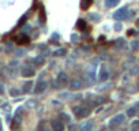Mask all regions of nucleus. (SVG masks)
<instances>
[{
    "instance_id": "nucleus-13",
    "label": "nucleus",
    "mask_w": 139,
    "mask_h": 131,
    "mask_svg": "<svg viewBox=\"0 0 139 131\" xmlns=\"http://www.w3.org/2000/svg\"><path fill=\"white\" fill-rule=\"evenodd\" d=\"M120 0H105V5L108 8H111V7H114V5H117L119 4Z\"/></svg>"
},
{
    "instance_id": "nucleus-9",
    "label": "nucleus",
    "mask_w": 139,
    "mask_h": 131,
    "mask_svg": "<svg viewBox=\"0 0 139 131\" xmlns=\"http://www.w3.org/2000/svg\"><path fill=\"white\" fill-rule=\"evenodd\" d=\"M22 75L26 76V78H30V76L34 75V70L30 68V67H25V68L22 70Z\"/></svg>"
},
{
    "instance_id": "nucleus-31",
    "label": "nucleus",
    "mask_w": 139,
    "mask_h": 131,
    "mask_svg": "<svg viewBox=\"0 0 139 131\" xmlns=\"http://www.w3.org/2000/svg\"><path fill=\"white\" fill-rule=\"evenodd\" d=\"M59 37H60V35H59L57 33H55V34L52 35V41H53V40H59Z\"/></svg>"
},
{
    "instance_id": "nucleus-3",
    "label": "nucleus",
    "mask_w": 139,
    "mask_h": 131,
    "mask_svg": "<svg viewBox=\"0 0 139 131\" xmlns=\"http://www.w3.org/2000/svg\"><path fill=\"white\" fill-rule=\"evenodd\" d=\"M82 87H83V85H82V81L79 78H74L70 81V89H72V90H79Z\"/></svg>"
},
{
    "instance_id": "nucleus-5",
    "label": "nucleus",
    "mask_w": 139,
    "mask_h": 131,
    "mask_svg": "<svg viewBox=\"0 0 139 131\" xmlns=\"http://www.w3.org/2000/svg\"><path fill=\"white\" fill-rule=\"evenodd\" d=\"M15 41H16L18 45H27L30 43V37H27L26 34H21L15 38Z\"/></svg>"
},
{
    "instance_id": "nucleus-23",
    "label": "nucleus",
    "mask_w": 139,
    "mask_h": 131,
    "mask_svg": "<svg viewBox=\"0 0 139 131\" xmlns=\"http://www.w3.org/2000/svg\"><path fill=\"white\" fill-rule=\"evenodd\" d=\"M10 93H11V96H19V94H21V92L19 90H18V89H11V90H10Z\"/></svg>"
},
{
    "instance_id": "nucleus-21",
    "label": "nucleus",
    "mask_w": 139,
    "mask_h": 131,
    "mask_svg": "<svg viewBox=\"0 0 139 131\" xmlns=\"http://www.w3.org/2000/svg\"><path fill=\"white\" fill-rule=\"evenodd\" d=\"M53 55H55V56H64L65 55V49H63V48L62 49H57Z\"/></svg>"
},
{
    "instance_id": "nucleus-19",
    "label": "nucleus",
    "mask_w": 139,
    "mask_h": 131,
    "mask_svg": "<svg viewBox=\"0 0 139 131\" xmlns=\"http://www.w3.org/2000/svg\"><path fill=\"white\" fill-rule=\"evenodd\" d=\"M131 131H139V120L132 122V124H131Z\"/></svg>"
},
{
    "instance_id": "nucleus-33",
    "label": "nucleus",
    "mask_w": 139,
    "mask_h": 131,
    "mask_svg": "<svg viewBox=\"0 0 139 131\" xmlns=\"http://www.w3.org/2000/svg\"><path fill=\"white\" fill-rule=\"evenodd\" d=\"M136 25H138V26H139V19H138V21H136Z\"/></svg>"
},
{
    "instance_id": "nucleus-27",
    "label": "nucleus",
    "mask_w": 139,
    "mask_h": 131,
    "mask_svg": "<svg viewBox=\"0 0 139 131\" xmlns=\"http://www.w3.org/2000/svg\"><path fill=\"white\" fill-rule=\"evenodd\" d=\"M26 18H27L26 15H23V16L21 18V19H19V22H18V26H22V25H23V23H25V21H26Z\"/></svg>"
},
{
    "instance_id": "nucleus-18",
    "label": "nucleus",
    "mask_w": 139,
    "mask_h": 131,
    "mask_svg": "<svg viewBox=\"0 0 139 131\" xmlns=\"http://www.w3.org/2000/svg\"><path fill=\"white\" fill-rule=\"evenodd\" d=\"M92 128H93V122H89L87 124L82 126V131H92Z\"/></svg>"
},
{
    "instance_id": "nucleus-11",
    "label": "nucleus",
    "mask_w": 139,
    "mask_h": 131,
    "mask_svg": "<svg viewBox=\"0 0 139 131\" xmlns=\"http://www.w3.org/2000/svg\"><path fill=\"white\" fill-rule=\"evenodd\" d=\"M57 82L60 83V85H64V83L67 82V74H65V73H60L59 76H57Z\"/></svg>"
},
{
    "instance_id": "nucleus-17",
    "label": "nucleus",
    "mask_w": 139,
    "mask_h": 131,
    "mask_svg": "<svg viewBox=\"0 0 139 131\" xmlns=\"http://www.w3.org/2000/svg\"><path fill=\"white\" fill-rule=\"evenodd\" d=\"M30 87H33V82H32V81H29V82L25 83V86H23V92L29 93V92H30Z\"/></svg>"
},
{
    "instance_id": "nucleus-16",
    "label": "nucleus",
    "mask_w": 139,
    "mask_h": 131,
    "mask_svg": "<svg viewBox=\"0 0 139 131\" xmlns=\"http://www.w3.org/2000/svg\"><path fill=\"white\" fill-rule=\"evenodd\" d=\"M40 21H41V23H45V21H46V15H45V10H44V7H41V13H40Z\"/></svg>"
},
{
    "instance_id": "nucleus-32",
    "label": "nucleus",
    "mask_w": 139,
    "mask_h": 131,
    "mask_svg": "<svg viewBox=\"0 0 139 131\" xmlns=\"http://www.w3.org/2000/svg\"><path fill=\"white\" fill-rule=\"evenodd\" d=\"M0 94H4V89H3V85H0Z\"/></svg>"
},
{
    "instance_id": "nucleus-26",
    "label": "nucleus",
    "mask_w": 139,
    "mask_h": 131,
    "mask_svg": "<svg viewBox=\"0 0 139 131\" xmlns=\"http://www.w3.org/2000/svg\"><path fill=\"white\" fill-rule=\"evenodd\" d=\"M131 46H132V49H134V51H138L139 49V43H138V41H134V43L131 44Z\"/></svg>"
},
{
    "instance_id": "nucleus-15",
    "label": "nucleus",
    "mask_w": 139,
    "mask_h": 131,
    "mask_svg": "<svg viewBox=\"0 0 139 131\" xmlns=\"http://www.w3.org/2000/svg\"><path fill=\"white\" fill-rule=\"evenodd\" d=\"M89 19H92L94 22H100L101 21V15H98V14H89Z\"/></svg>"
},
{
    "instance_id": "nucleus-22",
    "label": "nucleus",
    "mask_w": 139,
    "mask_h": 131,
    "mask_svg": "<svg viewBox=\"0 0 139 131\" xmlns=\"http://www.w3.org/2000/svg\"><path fill=\"white\" fill-rule=\"evenodd\" d=\"M81 108H82V106H72V112H74L76 116H79V114H81Z\"/></svg>"
},
{
    "instance_id": "nucleus-12",
    "label": "nucleus",
    "mask_w": 139,
    "mask_h": 131,
    "mask_svg": "<svg viewBox=\"0 0 139 131\" xmlns=\"http://www.w3.org/2000/svg\"><path fill=\"white\" fill-rule=\"evenodd\" d=\"M33 62H34V64L37 66V67H40V66H42L45 63V59H44V56H37Z\"/></svg>"
},
{
    "instance_id": "nucleus-29",
    "label": "nucleus",
    "mask_w": 139,
    "mask_h": 131,
    "mask_svg": "<svg viewBox=\"0 0 139 131\" xmlns=\"http://www.w3.org/2000/svg\"><path fill=\"white\" fill-rule=\"evenodd\" d=\"M78 38H79V37H78V34H72V35H71V41H72V43L78 41Z\"/></svg>"
},
{
    "instance_id": "nucleus-14",
    "label": "nucleus",
    "mask_w": 139,
    "mask_h": 131,
    "mask_svg": "<svg viewBox=\"0 0 139 131\" xmlns=\"http://www.w3.org/2000/svg\"><path fill=\"white\" fill-rule=\"evenodd\" d=\"M90 108H81V114H79V117H86L90 115Z\"/></svg>"
},
{
    "instance_id": "nucleus-34",
    "label": "nucleus",
    "mask_w": 139,
    "mask_h": 131,
    "mask_svg": "<svg viewBox=\"0 0 139 131\" xmlns=\"http://www.w3.org/2000/svg\"><path fill=\"white\" fill-rule=\"evenodd\" d=\"M0 131H2V123H0Z\"/></svg>"
},
{
    "instance_id": "nucleus-25",
    "label": "nucleus",
    "mask_w": 139,
    "mask_h": 131,
    "mask_svg": "<svg viewBox=\"0 0 139 131\" xmlns=\"http://www.w3.org/2000/svg\"><path fill=\"white\" fill-rule=\"evenodd\" d=\"M60 119H63L64 122H70V117L67 114H60Z\"/></svg>"
},
{
    "instance_id": "nucleus-4",
    "label": "nucleus",
    "mask_w": 139,
    "mask_h": 131,
    "mask_svg": "<svg viewBox=\"0 0 139 131\" xmlns=\"http://www.w3.org/2000/svg\"><path fill=\"white\" fill-rule=\"evenodd\" d=\"M52 130H53V131H64V124H63V122L59 120V119L52 120Z\"/></svg>"
},
{
    "instance_id": "nucleus-28",
    "label": "nucleus",
    "mask_w": 139,
    "mask_h": 131,
    "mask_svg": "<svg viewBox=\"0 0 139 131\" xmlns=\"http://www.w3.org/2000/svg\"><path fill=\"white\" fill-rule=\"evenodd\" d=\"M38 131H49V130L45 127V124H44V123H41V124H40V127H38Z\"/></svg>"
},
{
    "instance_id": "nucleus-8",
    "label": "nucleus",
    "mask_w": 139,
    "mask_h": 131,
    "mask_svg": "<svg viewBox=\"0 0 139 131\" xmlns=\"http://www.w3.org/2000/svg\"><path fill=\"white\" fill-rule=\"evenodd\" d=\"M45 89H46V82L41 81V82L37 83V87L34 89V93H41V92H44Z\"/></svg>"
},
{
    "instance_id": "nucleus-6",
    "label": "nucleus",
    "mask_w": 139,
    "mask_h": 131,
    "mask_svg": "<svg viewBox=\"0 0 139 131\" xmlns=\"http://www.w3.org/2000/svg\"><path fill=\"white\" fill-rule=\"evenodd\" d=\"M100 81H106L108 76H109V73H108V70L105 68V66H102L101 67V71H100Z\"/></svg>"
},
{
    "instance_id": "nucleus-2",
    "label": "nucleus",
    "mask_w": 139,
    "mask_h": 131,
    "mask_svg": "<svg viewBox=\"0 0 139 131\" xmlns=\"http://www.w3.org/2000/svg\"><path fill=\"white\" fill-rule=\"evenodd\" d=\"M127 16H128V13H127V8L125 7L120 8L119 11H116V13L113 14V18L116 21H122V19H124V18H127Z\"/></svg>"
},
{
    "instance_id": "nucleus-30",
    "label": "nucleus",
    "mask_w": 139,
    "mask_h": 131,
    "mask_svg": "<svg viewBox=\"0 0 139 131\" xmlns=\"http://www.w3.org/2000/svg\"><path fill=\"white\" fill-rule=\"evenodd\" d=\"M127 34H128V35H134V34H135V30H134V29H128Z\"/></svg>"
},
{
    "instance_id": "nucleus-24",
    "label": "nucleus",
    "mask_w": 139,
    "mask_h": 131,
    "mask_svg": "<svg viewBox=\"0 0 139 131\" xmlns=\"http://www.w3.org/2000/svg\"><path fill=\"white\" fill-rule=\"evenodd\" d=\"M122 29H123V25L117 21L116 23H114V30H117V32H119V30H122Z\"/></svg>"
},
{
    "instance_id": "nucleus-20",
    "label": "nucleus",
    "mask_w": 139,
    "mask_h": 131,
    "mask_svg": "<svg viewBox=\"0 0 139 131\" xmlns=\"http://www.w3.org/2000/svg\"><path fill=\"white\" fill-rule=\"evenodd\" d=\"M135 115H136V109H135V108H130V109H127V116L132 117V116H135Z\"/></svg>"
},
{
    "instance_id": "nucleus-1",
    "label": "nucleus",
    "mask_w": 139,
    "mask_h": 131,
    "mask_svg": "<svg viewBox=\"0 0 139 131\" xmlns=\"http://www.w3.org/2000/svg\"><path fill=\"white\" fill-rule=\"evenodd\" d=\"M123 120H124V115L119 114V115H116L114 117H112V120L109 122V127H111V128L117 127L119 124H122V123H123Z\"/></svg>"
},
{
    "instance_id": "nucleus-7",
    "label": "nucleus",
    "mask_w": 139,
    "mask_h": 131,
    "mask_svg": "<svg viewBox=\"0 0 139 131\" xmlns=\"http://www.w3.org/2000/svg\"><path fill=\"white\" fill-rule=\"evenodd\" d=\"M86 27H87V23H86V21L84 19H78V22H76V29L78 30H81V32H83V30H86Z\"/></svg>"
},
{
    "instance_id": "nucleus-10",
    "label": "nucleus",
    "mask_w": 139,
    "mask_h": 131,
    "mask_svg": "<svg viewBox=\"0 0 139 131\" xmlns=\"http://www.w3.org/2000/svg\"><path fill=\"white\" fill-rule=\"evenodd\" d=\"M93 4V0H81V8L84 10H89V7Z\"/></svg>"
}]
</instances>
